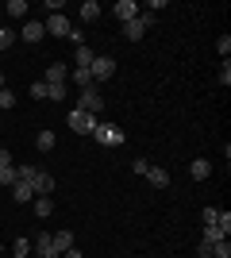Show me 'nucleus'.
<instances>
[{
    "label": "nucleus",
    "instance_id": "412c9836",
    "mask_svg": "<svg viewBox=\"0 0 231 258\" xmlns=\"http://www.w3.org/2000/svg\"><path fill=\"white\" fill-rule=\"evenodd\" d=\"M31 254V239H16V247H12V258H27Z\"/></svg>",
    "mask_w": 231,
    "mask_h": 258
},
{
    "label": "nucleus",
    "instance_id": "423d86ee",
    "mask_svg": "<svg viewBox=\"0 0 231 258\" xmlns=\"http://www.w3.org/2000/svg\"><path fill=\"white\" fill-rule=\"evenodd\" d=\"M66 123H69V131H77V135H93V127H97V116H89V112H81V108H69Z\"/></svg>",
    "mask_w": 231,
    "mask_h": 258
},
{
    "label": "nucleus",
    "instance_id": "9b49d317",
    "mask_svg": "<svg viewBox=\"0 0 231 258\" xmlns=\"http://www.w3.org/2000/svg\"><path fill=\"white\" fill-rule=\"evenodd\" d=\"M50 243H54V250H58V258L66 254V250H73V231H58V235H50Z\"/></svg>",
    "mask_w": 231,
    "mask_h": 258
},
{
    "label": "nucleus",
    "instance_id": "1a4fd4ad",
    "mask_svg": "<svg viewBox=\"0 0 231 258\" xmlns=\"http://www.w3.org/2000/svg\"><path fill=\"white\" fill-rule=\"evenodd\" d=\"M112 16H116V20H135V16H139V4H135V0H116V4H112Z\"/></svg>",
    "mask_w": 231,
    "mask_h": 258
},
{
    "label": "nucleus",
    "instance_id": "bb28decb",
    "mask_svg": "<svg viewBox=\"0 0 231 258\" xmlns=\"http://www.w3.org/2000/svg\"><path fill=\"white\" fill-rule=\"evenodd\" d=\"M216 50H220V58L227 62V54H231V35H220V43H216Z\"/></svg>",
    "mask_w": 231,
    "mask_h": 258
},
{
    "label": "nucleus",
    "instance_id": "dca6fc26",
    "mask_svg": "<svg viewBox=\"0 0 231 258\" xmlns=\"http://www.w3.org/2000/svg\"><path fill=\"white\" fill-rule=\"evenodd\" d=\"M50 212H54V201H50V197H35V216H39V220H46Z\"/></svg>",
    "mask_w": 231,
    "mask_h": 258
},
{
    "label": "nucleus",
    "instance_id": "f257e3e1",
    "mask_svg": "<svg viewBox=\"0 0 231 258\" xmlns=\"http://www.w3.org/2000/svg\"><path fill=\"white\" fill-rule=\"evenodd\" d=\"M16 181L31 185L35 197H50V193H54V177L43 173V170H35V166H16Z\"/></svg>",
    "mask_w": 231,
    "mask_h": 258
},
{
    "label": "nucleus",
    "instance_id": "c85d7f7f",
    "mask_svg": "<svg viewBox=\"0 0 231 258\" xmlns=\"http://www.w3.org/2000/svg\"><path fill=\"white\" fill-rule=\"evenodd\" d=\"M16 104V93H12V89H0V108H12Z\"/></svg>",
    "mask_w": 231,
    "mask_h": 258
},
{
    "label": "nucleus",
    "instance_id": "f8f14e48",
    "mask_svg": "<svg viewBox=\"0 0 231 258\" xmlns=\"http://www.w3.org/2000/svg\"><path fill=\"white\" fill-rule=\"evenodd\" d=\"M208 173H212V162L208 158H193V166H189V177H193V181H204Z\"/></svg>",
    "mask_w": 231,
    "mask_h": 258
},
{
    "label": "nucleus",
    "instance_id": "7c9ffc66",
    "mask_svg": "<svg viewBox=\"0 0 231 258\" xmlns=\"http://www.w3.org/2000/svg\"><path fill=\"white\" fill-rule=\"evenodd\" d=\"M220 85H223V89L231 85V62H223V66H220Z\"/></svg>",
    "mask_w": 231,
    "mask_h": 258
},
{
    "label": "nucleus",
    "instance_id": "4468645a",
    "mask_svg": "<svg viewBox=\"0 0 231 258\" xmlns=\"http://www.w3.org/2000/svg\"><path fill=\"white\" fill-rule=\"evenodd\" d=\"M146 181L158 185V189H166V185H170V173H166L162 166H150V170H146Z\"/></svg>",
    "mask_w": 231,
    "mask_h": 258
},
{
    "label": "nucleus",
    "instance_id": "39448f33",
    "mask_svg": "<svg viewBox=\"0 0 231 258\" xmlns=\"http://www.w3.org/2000/svg\"><path fill=\"white\" fill-rule=\"evenodd\" d=\"M77 108H81V112H89V116H100V112H104V97H100V85L81 89V93H77Z\"/></svg>",
    "mask_w": 231,
    "mask_h": 258
},
{
    "label": "nucleus",
    "instance_id": "72a5a7b5",
    "mask_svg": "<svg viewBox=\"0 0 231 258\" xmlns=\"http://www.w3.org/2000/svg\"><path fill=\"white\" fill-rule=\"evenodd\" d=\"M197 254H200V258H212V243H204V239H200V247H197Z\"/></svg>",
    "mask_w": 231,
    "mask_h": 258
},
{
    "label": "nucleus",
    "instance_id": "c756f323",
    "mask_svg": "<svg viewBox=\"0 0 231 258\" xmlns=\"http://www.w3.org/2000/svg\"><path fill=\"white\" fill-rule=\"evenodd\" d=\"M131 170L139 173V177H146V170H150V162H146V158H135V162H131Z\"/></svg>",
    "mask_w": 231,
    "mask_h": 258
},
{
    "label": "nucleus",
    "instance_id": "a211bd4d",
    "mask_svg": "<svg viewBox=\"0 0 231 258\" xmlns=\"http://www.w3.org/2000/svg\"><path fill=\"white\" fill-rule=\"evenodd\" d=\"M89 62H93V46L81 43V46H77V66H73V70H89Z\"/></svg>",
    "mask_w": 231,
    "mask_h": 258
},
{
    "label": "nucleus",
    "instance_id": "ddd939ff",
    "mask_svg": "<svg viewBox=\"0 0 231 258\" xmlns=\"http://www.w3.org/2000/svg\"><path fill=\"white\" fill-rule=\"evenodd\" d=\"M12 201H16V205H27V201H35V193H31V185H23V181H16V185H12Z\"/></svg>",
    "mask_w": 231,
    "mask_h": 258
},
{
    "label": "nucleus",
    "instance_id": "2eb2a0df",
    "mask_svg": "<svg viewBox=\"0 0 231 258\" xmlns=\"http://www.w3.org/2000/svg\"><path fill=\"white\" fill-rule=\"evenodd\" d=\"M81 20H85V23L100 20V4H97V0H85V4H81Z\"/></svg>",
    "mask_w": 231,
    "mask_h": 258
},
{
    "label": "nucleus",
    "instance_id": "4be33fe9",
    "mask_svg": "<svg viewBox=\"0 0 231 258\" xmlns=\"http://www.w3.org/2000/svg\"><path fill=\"white\" fill-rule=\"evenodd\" d=\"M35 143H39V151H54V135H50V131H39Z\"/></svg>",
    "mask_w": 231,
    "mask_h": 258
},
{
    "label": "nucleus",
    "instance_id": "c9c22d12",
    "mask_svg": "<svg viewBox=\"0 0 231 258\" xmlns=\"http://www.w3.org/2000/svg\"><path fill=\"white\" fill-rule=\"evenodd\" d=\"M0 89H4V70H0Z\"/></svg>",
    "mask_w": 231,
    "mask_h": 258
},
{
    "label": "nucleus",
    "instance_id": "7ed1b4c3",
    "mask_svg": "<svg viewBox=\"0 0 231 258\" xmlns=\"http://www.w3.org/2000/svg\"><path fill=\"white\" fill-rule=\"evenodd\" d=\"M150 27H154V12H139L135 20L123 23V39H127V43H139V39H143Z\"/></svg>",
    "mask_w": 231,
    "mask_h": 258
},
{
    "label": "nucleus",
    "instance_id": "0eeeda50",
    "mask_svg": "<svg viewBox=\"0 0 231 258\" xmlns=\"http://www.w3.org/2000/svg\"><path fill=\"white\" fill-rule=\"evenodd\" d=\"M43 31L46 35H58V39H69V20L62 16V12H54V16L43 23Z\"/></svg>",
    "mask_w": 231,
    "mask_h": 258
},
{
    "label": "nucleus",
    "instance_id": "6e6552de",
    "mask_svg": "<svg viewBox=\"0 0 231 258\" xmlns=\"http://www.w3.org/2000/svg\"><path fill=\"white\" fill-rule=\"evenodd\" d=\"M66 77H69V66L66 62H50L43 81H46V85H66Z\"/></svg>",
    "mask_w": 231,
    "mask_h": 258
},
{
    "label": "nucleus",
    "instance_id": "393cba45",
    "mask_svg": "<svg viewBox=\"0 0 231 258\" xmlns=\"http://www.w3.org/2000/svg\"><path fill=\"white\" fill-rule=\"evenodd\" d=\"M31 97H35V100H50V89H46V81H35V85H31Z\"/></svg>",
    "mask_w": 231,
    "mask_h": 258
},
{
    "label": "nucleus",
    "instance_id": "9d476101",
    "mask_svg": "<svg viewBox=\"0 0 231 258\" xmlns=\"http://www.w3.org/2000/svg\"><path fill=\"white\" fill-rule=\"evenodd\" d=\"M31 247L39 250V258H58V250H54V243H50V235H46V231H39V235L31 239Z\"/></svg>",
    "mask_w": 231,
    "mask_h": 258
},
{
    "label": "nucleus",
    "instance_id": "20e7f679",
    "mask_svg": "<svg viewBox=\"0 0 231 258\" xmlns=\"http://www.w3.org/2000/svg\"><path fill=\"white\" fill-rule=\"evenodd\" d=\"M89 74H93V85L108 81V77L116 74V58H112V54H93V62H89Z\"/></svg>",
    "mask_w": 231,
    "mask_h": 258
},
{
    "label": "nucleus",
    "instance_id": "b1692460",
    "mask_svg": "<svg viewBox=\"0 0 231 258\" xmlns=\"http://www.w3.org/2000/svg\"><path fill=\"white\" fill-rule=\"evenodd\" d=\"M8 16H16V20L27 16V0H8Z\"/></svg>",
    "mask_w": 231,
    "mask_h": 258
},
{
    "label": "nucleus",
    "instance_id": "6ab92c4d",
    "mask_svg": "<svg viewBox=\"0 0 231 258\" xmlns=\"http://www.w3.org/2000/svg\"><path fill=\"white\" fill-rule=\"evenodd\" d=\"M69 77H73V85H77V89H93V74H89V70H73Z\"/></svg>",
    "mask_w": 231,
    "mask_h": 258
},
{
    "label": "nucleus",
    "instance_id": "cd10ccee",
    "mask_svg": "<svg viewBox=\"0 0 231 258\" xmlns=\"http://www.w3.org/2000/svg\"><path fill=\"white\" fill-rule=\"evenodd\" d=\"M12 43H16V35H12L8 27H0V50H8Z\"/></svg>",
    "mask_w": 231,
    "mask_h": 258
},
{
    "label": "nucleus",
    "instance_id": "2f4dec72",
    "mask_svg": "<svg viewBox=\"0 0 231 258\" xmlns=\"http://www.w3.org/2000/svg\"><path fill=\"white\" fill-rule=\"evenodd\" d=\"M216 212H220V208H204V212H200V220H204V227H212V224H216Z\"/></svg>",
    "mask_w": 231,
    "mask_h": 258
},
{
    "label": "nucleus",
    "instance_id": "5701e85b",
    "mask_svg": "<svg viewBox=\"0 0 231 258\" xmlns=\"http://www.w3.org/2000/svg\"><path fill=\"white\" fill-rule=\"evenodd\" d=\"M212 258H231V243H227V239L212 243Z\"/></svg>",
    "mask_w": 231,
    "mask_h": 258
},
{
    "label": "nucleus",
    "instance_id": "473e14b6",
    "mask_svg": "<svg viewBox=\"0 0 231 258\" xmlns=\"http://www.w3.org/2000/svg\"><path fill=\"white\" fill-rule=\"evenodd\" d=\"M50 89V100H66V85H46Z\"/></svg>",
    "mask_w": 231,
    "mask_h": 258
},
{
    "label": "nucleus",
    "instance_id": "e433bc0d",
    "mask_svg": "<svg viewBox=\"0 0 231 258\" xmlns=\"http://www.w3.org/2000/svg\"><path fill=\"white\" fill-rule=\"evenodd\" d=\"M0 27H4V20H0Z\"/></svg>",
    "mask_w": 231,
    "mask_h": 258
},
{
    "label": "nucleus",
    "instance_id": "f704fd0d",
    "mask_svg": "<svg viewBox=\"0 0 231 258\" xmlns=\"http://www.w3.org/2000/svg\"><path fill=\"white\" fill-rule=\"evenodd\" d=\"M4 166H12V154L4 151V147H0V170H4Z\"/></svg>",
    "mask_w": 231,
    "mask_h": 258
},
{
    "label": "nucleus",
    "instance_id": "aec40b11",
    "mask_svg": "<svg viewBox=\"0 0 231 258\" xmlns=\"http://www.w3.org/2000/svg\"><path fill=\"white\" fill-rule=\"evenodd\" d=\"M220 239H227V231H223V227H204V243H220Z\"/></svg>",
    "mask_w": 231,
    "mask_h": 258
},
{
    "label": "nucleus",
    "instance_id": "a878e982",
    "mask_svg": "<svg viewBox=\"0 0 231 258\" xmlns=\"http://www.w3.org/2000/svg\"><path fill=\"white\" fill-rule=\"evenodd\" d=\"M216 227H223V231L231 235V212H227V208H220V212H216Z\"/></svg>",
    "mask_w": 231,
    "mask_h": 258
},
{
    "label": "nucleus",
    "instance_id": "f3484780",
    "mask_svg": "<svg viewBox=\"0 0 231 258\" xmlns=\"http://www.w3.org/2000/svg\"><path fill=\"white\" fill-rule=\"evenodd\" d=\"M43 23H23V39H27V43H39V39H43Z\"/></svg>",
    "mask_w": 231,
    "mask_h": 258
},
{
    "label": "nucleus",
    "instance_id": "f03ea898",
    "mask_svg": "<svg viewBox=\"0 0 231 258\" xmlns=\"http://www.w3.org/2000/svg\"><path fill=\"white\" fill-rule=\"evenodd\" d=\"M93 139L100 143V147H123V127L120 123H104V119H97V127H93Z\"/></svg>",
    "mask_w": 231,
    "mask_h": 258
}]
</instances>
